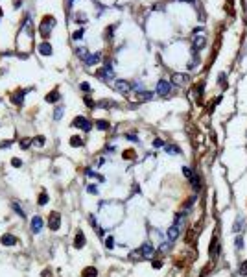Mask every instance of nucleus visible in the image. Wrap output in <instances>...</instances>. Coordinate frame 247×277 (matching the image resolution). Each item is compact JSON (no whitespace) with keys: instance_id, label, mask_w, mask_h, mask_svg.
Wrapping results in <instances>:
<instances>
[{"instance_id":"nucleus-1","label":"nucleus","mask_w":247,"mask_h":277,"mask_svg":"<svg viewBox=\"0 0 247 277\" xmlns=\"http://www.w3.org/2000/svg\"><path fill=\"white\" fill-rule=\"evenodd\" d=\"M54 24H55V20H54L52 17H46V19L42 20L41 28H39L41 35H42V37H48V35H50V32H52V28H54Z\"/></svg>"},{"instance_id":"nucleus-2","label":"nucleus","mask_w":247,"mask_h":277,"mask_svg":"<svg viewBox=\"0 0 247 277\" xmlns=\"http://www.w3.org/2000/svg\"><path fill=\"white\" fill-rule=\"evenodd\" d=\"M172 91V83L166 81V80H161L159 83H157V94L159 96H168Z\"/></svg>"},{"instance_id":"nucleus-3","label":"nucleus","mask_w":247,"mask_h":277,"mask_svg":"<svg viewBox=\"0 0 247 277\" xmlns=\"http://www.w3.org/2000/svg\"><path fill=\"white\" fill-rule=\"evenodd\" d=\"M76 128H79V129H83V131H91V128H92V124L88 122L85 117H76L74 118V122H72Z\"/></svg>"},{"instance_id":"nucleus-4","label":"nucleus","mask_w":247,"mask_h":277,"mask_svg":"<svg viewBox=\"0 0 247 277\" xmlns=\"http://www.w3.org/2000/svg\"><path fill=\"white\" fill-rule=\"evenodd\" d=\"M59 225H61V216H59V213H52L50 218H48V227H50L52 231H57Z\"/></svg>"},{"instance_id":"nucleus-5","label":"nucleus","mask_w":247,"mask_h":277,"mask_svg":"<svg viewBox=\"0 0 247 277\" xmlns=\"http://www.w3.org/2000/svg\"><path fill=\"white\" fill-rule=\"evenodd\" d=\"M30 227H32V231H33L35 235H37V233H41V229H42V218H41V216H33V218H32Z\"/></svg>"},{"instance_id":"nucleus-6","label":"nucleus","mask_w":247,"mask_h":277,"mask_svg":"<svg viewBox=\"0 0 247 277\" xmlns=\"http://www.w3.org/2000/svg\"><path fill=\"white\" fill-rule=\"evenodd\" d=\"M115 89H116L118 92H122V94H127V92L131 91V85H129L127 81H124V80H118V81L115 83Z\"/></svg>"},{"instance_id":"nucleus-7","label":"nucleus","mask_w":247,"mask_h":277,"mask_svg":"<svg viewBox=\"0 0 247 277\" xmlns=\"http://www.w3.org/2000/svg\"><path fill=\"white\" fill-rule=\"evenodd\" d=\"M140 253H142V257H146V259H149V257H153V253H155V248L151 246V244H142V248H140Z\"/></svg>"},{"instance_id":"nucleus-8","label":"nucleus","mask_w":247,"mask_h":277,"mask_svg":"<svg viewBox=\"0 0 247 277\" xmlns=\"http://www.w3.org/2000/svg\"><path fill=\"white\" fill-rule=\"evenodd\" d=\"M100 61H102V54H100V52H96V54H88V57L85 59V65L91 67V65H98Z\"/></svg>"},{"instance_id":"nucleus-9","label":"nucleus","mask_w":247,"mask_h":277,"mask_svg":"<svg viewBox=\"0 0 247 277\" xmlns=\"http://www.w3.org/2000/svg\"><path fill=\"white\" fill-rule=\"evenodd\" d=\"M179 233H181V227L173 224V225H172V227L168 229V240H170V242H173V240H175V238L179 237Z\"/></svg>"},{"instance_id":"nucleus-10","label":"nucleus","mask_w":247,"mask_h":277,"mask_svg":"<svg viewBox=\"0 0 247 277\" xmlns=\"http://www.w3.org/2000/svg\"><path fill=\"white\" fill-rule=\"evenodd\" d=\"M188 81V76L186 74H173L172 76V83L173 85H185Z\"/></svg>"},{"instance_id":"nucleus-11","label":"nucleus","mask_w":247,"mask_h":277,"mask_svg":"<svg viewBox=\"0 0 247 277\" xmlns=\"http://www.w3.org/2000/svg\"><path fill=\"white\" fill-rule=\"evenodd\" d=\"M39 52H41L42 56H52V52H54V50H52V44H50V43H41V44H39Z\"/></svg>"},{"instance_id":"nucleus-12","label":"nucleus","mask_w":247,"mask_h":277,"mask_svg":"<svg viewBox=\"0 0 247 277\" xmlns=\"http://www.w3.org/2000/svg\"><path fill=\"white\" fill-rule=\"evenodd\" d=\"M0 242H2L4 246H15V244H17V238H15L13 235H8V233H6V235H2Z\"/></svg>"},{"instance_id":"nucleus-13","label":"nucleus","mask_w":247,"mask_h":277,"mask_svg":"<svg viewBox=\"0 0 247 277\" xmlns=\"http://www.w3.org/2000/svg\"><path fill=\"white\" fill-rule=\"evenodd\" d=\"M85 242H87V240H85V235L79 231V233L76 235V238H74V248H78V249H79V248H83V246H85Z\"/></svg>"},{"instance_id":"nucleus-14","label":"nucleus","mask_w":247,"mask_h":277,"mask_svg":"<svg viewBox=\"0 0 247 277\" xmlns=\"http://www.w3.org/2000/svg\"><path fill=\"white\" fill-rule=\"evenodd\" d=\"M96 275H98V270L94 266H88L81 272V277H96Z\"/></svg>"},{"instance_id":"nucleus-15","label":"nucleus","mask_w":247,"mask_h":277,"mask_svg":"<svg viewBox=\"0 0 247 277\" xmlns=\"http://www.w3.org/2000/svg\"><path fill=\"white\" fill-rule=\"evenodd\" d=\"M59 98H61V94H59L57 91H52V92H48V94H46V102H48V104H54V102H57Z\"/></svg>"},{"instance_id":"nucleus-16","label":"nucleus","mask_w":247,"mask_h":277,"mask_svg":"<svg viewBox=\"0 0 247 277\" xmlns=\"http://www.w3.org/2000/svg\"><path fill=\"white\" fill-rule=\"evenodd\" d=\"M11 209H13V211H15V213H17V214L20 216V218H26V213L22 211V207H20V205H18L17 201H11Z\"/></svg>"},{"instance_id":"nucleus-17","label":"nucleus","mask_w":247,"mask_h":277,"mask_svg":"<svg viewBox=\"0 0 247 277\" xmlns=\"http://www.w3.org/2000/svg\"><path fill=\"white\" fill-rule=\"evenodd\" d=\"M205 46V37H195L194 39V50H199Z\"/></svg>"},{"instance_id":"nucleus-18","label":"nucleus","mask_w":247,"mask_h":277,"mask_svg":"<svg viewBox=\"0 0 247 277\" xmlns=\"http://www.w3.org/2000/svg\"><path fill=\"white\" fill-rule=\"evenodd\" d=\"M190 183H192V187H194V190L197 192V190H199V187H201V181H199V176H197V174H194V177L190 179Z\"/></svg>"},{"instance_id":"nucleus-19","label":"nucleus","mask_w":247,"mask_h":277,"mask_svg":"<svg viewBox=\"0 0 247 277\" xmlns=\"http://www.w3.org/2000/svg\"><path fill=\"white\" fill-rule=\"evenodd\" d=\"M70 144H72L74 148H79V146H83V141H81L78 135H74V137H70Z\"/></svg>"},{"instance_id":"nucleus-20","label":"nucleus","mask_w":247,"mask_h":277,"mask_svg":"<svg viewBox=\"0 0 247 277\" xmlns=\"http://www.w3.org/2000/svg\"><path fill=\"white\" fill-rule=\"evenodd\" d=\"M76 54H78V57H79V59H83V61L88 57V52H87V48H83V46L76 50Z\"/></svg>"},{"instance_id":"nucleus-21","label":"nucleus","mask_w":247,"mask_h":277,"mask_svg":"<svg viewBox=\"0 0 247 277\" xmlns=\"http://www.w3.org/2000/svg\"><path fill=\"white\" fill-rule=\"evenodd\" d=\"M63 111H65V107H63V105H57V107H55V111H54V118H55V120H61Z\"/></svg>"},{"instance_id":"nucleus-22","label":"nucleus","mask_w":247,"mask_h":277,"mask_svg":"<svg viewBox=\"0 0 247 277\" xmlns=\"http://www.w3.org/2000/svg\"><path fill=\"white\" fill-rule=\"evenodd\" d=\"M242 225H243V218H242V216H238V218H236V224H234V227H232V229H234V233H240Z\"/></svg>"},{"instance_id":"nucleus-23","label":"nucleus","mask_w":247,"mask_h":277,"mask_svg":"<svg viewBox=\"0 0 247 277\" xmlns=\"http://www.w3.org/2000/svg\"><path fill=\"white\" fill-rule=\"evenodd\" d=\"M96 128L102 129V131H105V129H109V122H105V120H96Z\"/></svg>"},{"instance_id":"nucleus-24","label":"nucleus","mask_w":247,"mask_h":277,"mask_svg":"<svg viewBox=\"0 0 247 277\" xmlns=\"http://www.w3.org/2000/svg\"><path fill=\"white\" fill-rule=\"evenodd\" d=\"M139 98H140V100H151V98H153V92H144V91H142V92H139Z\"/></svg>"},{"instance_id":"nucleus-25","label":"nucleus","mask_w":247,"mask_h":277,"mask_svg":"<svg viewBox=\"0 0 247 277\" xmlns=\"http://www.w3.org/2000/svg\"><path fill=\"white\" fill-rule=\"evenodd\" d=\"M48 203V194L46 192H41V196H39V205H46Z\"/></svg>"},{"instance_id":"nucleus-26","label":"nucleus","mask_w":247,"mask_h":277,"mask_svg":"<svg viewBox=\"0 0 247 277\" xmlns=\"http://www.w3.org/2000/svg\"><path fill=\"white\" fill-rule=\"evenodd\" d=\"M183 174H185V177H186L188 181H190V179L194 177V172H192V170H190L188 166H183Z\"/></svg>"},{"instance_id":"nucleus-27","label":"nucleus","mask_w":247,"mask_h":277,"mask_svg":"<svg viewBox=\"0 0 247 277\" xmlns=\"http://www.w3.org/2000/svg\"><path fill=\"white\" fill-rule=\"evenodd\" d=\"M22 100H24V92H17V94L13 96V102H15V104H22Z\"/></svg>"},{"instance_id":"nucleus-28","label":"nucleus","mask_w":247,"mask_h":277,"mask_svg":"<svg viewBox=\"0 0 247 277\" xmlns=\"http://www.w3.org/2000/svg\"><path fill=\"white\" fill-rule=\"evenodd\" d=\"M33 144H35V146H39V148H41V146H44V137H41V135H39V137H35V138H33Z\"/></svg>"},{"instance_id":"nucleus-29","label":"nucleus","mask_w":247,"mask_h":277,"mask_svg":"<svg viewBox=\"0 0 247 277\" xmlns=\"http://www.w3.org/2000/svg\"><path fill=\"white\" fill-rule=\"evenodd\" d=\"M30 144H32L30 138H22V141H20V148H22V150H28V148H30Z\"/></svg>"},{"instance_id":"nucleus-30","label":"nucleus","mask_w":247,"mask_h":277,"mask_svg":"<svg viewBox=\"0 0 247 277\" xmlns=\"http://www.w3.org/2000/svg\"><path fill=\"white\" fill-rule=\"evenodd\" d=\"M105 246H107L109 249H113V248H115V238H113V237H107V238H105Z\"/></svg>"},{"instance_id":"nucleus-31","label":"nucleus","mask_w":247,"mask_h":277,"mask_svg":"<svg viewBox=\"0 0 247 277\" xmlns=\"http://www.w3.org/2000/svg\"><path fill=\"white\" fill-rule=\"evenodd\" d=\"M234 246H236V249H242V248H243V238H242L240 235L236 237V240H234Z\"/></svg>"},{"instance_id":"nucleus-32","label":"nucleus","mask_w":247,"mask_h":277,"mask_svg":"<svg viewBox=\"0 0 247 277\" xmlns=\"http://www.w3.org/2000/svg\"><path fill=\"white\" fill-rule=\"evenodd\" d=\"M81 37H83V28H79L78 32L72 33V39H74V41H78V39H81Z\"/></svg>"},{"instance_id":"nucleus-33","label":"nucleus","mask_w":247,"mask_h":277,"mask_svg":"<svg viewBox=\"0 0 247 277\" xmlns=\"http://www.w3.org/2000/svg\"><path fill=\"white\" fill-rule=\"evenodd\" d=\"M240 275H243V277L247 275V261L242 262V266H240Z\"/></svg>"},{"instance_id":"nucleus-34","label":"nucleus","mask_w":247,"mask_h":277,"mask_svg":"<svg viewBox=\"0 0 247 277\" xmlns=\"http://www.w3.org/2000/svg\"><path fill=\"white\" fill-rule=\"evenodd\" d=\"M87 192H88V194H98V187H96V185H88Z\"/></svg>"},{"instance_id":"nucleus-35","label":"nucleus","mask_w":247,"mask_h":277,"mask_svg":"<svg viewBox=\"0 0 247 277\" xmlns=\"http://www.w3.org/2000/svg\"><path fill=\"white\" fill-rule=\"evenodd\" d=\"M11 165H13L15 168H20V166H22V161H20V159H17V157H13V161H11Z\"/></svg>"},{"instance_id":"nucleus-36","label":"nucleus","mask_w":247,"mask_h":277,"mask_svg":"<svg viewBox=\"0 0 247 277\" xmlns=\"http://www.w3.org/2000/svg\"><path fill=\"white\" fill-rule=\"evenodd\" d=\"M166 152L168 153H179V148L177 146H166Z\"/></svg>"},{"instance_id":"nucleus-37","label":"nucleus","mask_w":247,"mask_h":277,"mask_svg":"<svg viewBox=\"0 0 247 277\" xmlns=\"http://www.w3.org/2000/svg\"><path fill=\"white\" fill-rule=\"evenodd\" d=\"M153 146H155V148H162V146H164V142L161 141V138H155V141H153Z\"/></svg>"},{"instance_id":"nucleus-38","label":"nucleus","mask_w":247,"mask_h":277,"mask_svg":"<svg viewBox=\"0 0 247 277\" xmlns=\"http://www.w3.org/2000/svg\"><path fill=\"white\" fill-rule=\"evenodd\" d=\"M81 91H85V92H88V91H91V85H88L87 81H83V83H81Z\"/></svg>"},{"instance_id":"nucleus-39","label":"nucleus","mask_w":247,"mask_h":277,"mask_svg":"<svg viewBox=\"0 0 247 277\" xmlns=\"http://www.w3.org/2000/svg\"><path fill=\"white\" fill-rule=\"evenodd\" d=\"M11 146V141H2L0 142V148H9Z\"/></svg>"},{"instance_id":"nucleus-40","label":"nucleus","mask_w":247,"mask_h":277,"mask_svg":"<svg viewBox=\"0 0 247 277\" xmlns=\"http://www.w3.org/2000/svg\"><path fill=\"white\" fill-rule=\"evenodd\" d=\"M85 104H87V105H88V107H92V105H94V102H92V100H91V98H85Z\"/></svg>"},{"instance_id":"nucleus-41","label":"nucleus","mask_w":247,"mask_h":277,"mask_svg":"<svg viewBox=\"0 0 247 277\" xmlns=\"http://www.w3.org/2000/svg\"><path fill=\"white\" fill-rule=\"evenodd\" d=\"M161 266H162L161 261H153V268H161Z\"/></svg>"},{"instance_id":"nucleus-42","label":"nucleus","mask_w":247,"mask_h":277,"mask_svg":"<svg viewBox=\"0 0 247 277\" xmlns=\"http://www.w3.org/2000/svg\"><path fill=\"white\" fill-rule=\"evenodd\" d=\"M168 248H170L168 244H162V246H161V251H168Z\"/></svg>"},{"instance_id":"nucleus-43","label":"nucleus","mask_w":247,"mask_h":277,"mask_svg":"<svg viewBox=\"0 0 247 277\" xmlns=\"http://www.w3.org/2000/svg\"><path fill=\"white\" fill-rule=\"evenodd\" d=\"M66 2H68V6H70V4H72V2H74V0H66Z\"/></svg>"},{"instance_id":"nucleus-44","label":"nucleus","mask_w":247,"mask_h":277,"mask_svg":"<svg viewBox=\"0 0 247 277\" xmlns=\"http://www.w3.org/2000/svg\"><path fill=\"white\" fill-rule=\"evenodd\" d=\"M185 2H194V0H185Z\"/></svg>"},{"instance_id":"nucleus-45","label":"nucleus","mask_w":247,"mask_h":277,"mask_svg":"<svg viewBox=\"0 0 247 277\" xmlns=\"http://www.w3.org/2000/svg\"><path fill=\"white\" fill-rule=\"evenodd\" d=\"M0 17H2V9H0Z\"/></svg>"}]
</instances>
